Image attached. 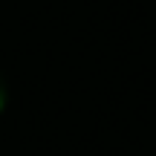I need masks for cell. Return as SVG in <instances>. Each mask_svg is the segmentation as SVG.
Wrapping results in <instances>:
<instances>
[{"mask_svg":"<svg viewBox=\"0 0 156 156\" xmlns=\"http://www.w3.org/2000/svg\"><path fill=\"white\" fill-rule=\"evenodd\" d=\"M6 107V87H3V81H0V110Z\"/></svg>","mask_w":156,"mask_h":156,"instance_id":"1","label":"cell"}]
</instances>
